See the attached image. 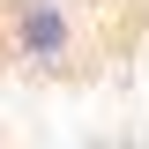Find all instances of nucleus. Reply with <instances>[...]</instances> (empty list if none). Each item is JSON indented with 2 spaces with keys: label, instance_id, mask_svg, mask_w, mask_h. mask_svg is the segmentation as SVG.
Masks as SVG:
<instances>
[{
  "label": "nucleus",
  "instance_id": "f257e3e1",
  "mask_svg": "<svg viewBox=\"0 0 149 149\" xmlns=\"http://www.w3.org/2000/svg\"><path fill=\"white\" fill-rule=\"evenodd\" d=\"M0 52L22 74H74L82 60L74 0H0Z\"/></svg>",
  "mask_w": 149,
  "mask_h": 149
}]
</instances>
